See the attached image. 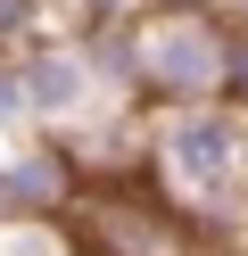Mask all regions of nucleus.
I'll return each instance as SVG.
<instances>
[{
	"instance_id": "1",
	"label": "nucleus",
	"mask_w": 248,
	"mask_h": 256,
	"mask_svg": "<svg viewBox=\"0 0 248 256\" xmlns=\"http://www.w3.org/2000/svg\"><path fill=\"white\" fill-rule=\"evenodd\" d=\"M141 182L190 223L198 240H240L248 232V190H240V108H157L141 116Z\"/></svg>"
},
{
	"instance_id": "2",
	"label": "nucleus",
	"mask_w": 248,
	"mask_h": 256,
	"mask_svg": "<svg viewBox=\"0 0 248 256\" xmlns=\"http://www.w3.org/2000/svg\"><path fill=\"white\" fill-rule=\"evenodd\" d=\"M223 74H231V25L223 17H141V83H132L141 116L223 100Z\"/></svg>"
},
{
	"instance_id": "3",
	"label": "nucleus",
	"mask_w": 248,
	"mask_h": 256,
	"mask_svg": "<svg viewBox=\"0 0 248 256\" xmlns=\"http://www.w3.org/2000/svg\"><path fill=\"white\" fill-rule=\"evenodd\" d=\"M0 198H9V223H75L91 198V166L66 132L0 140Z\"/></svg>"
},
{
	"instance_id": "4",
	"label": "nucleus",
	"mask_w": 248,
	"mask_h": 256,
	"mask_svg": "<svg viewBox=\"0 0 248 256\" xmlns=\"http://www.w3.org/2000/svg\"><path fill=\"white\" fill-rule=\"evenodd\" d=\"M17 74H25V100H33V132H66L75 140V132H91V124L116 108L66 25L42 34V42H25V50H17Z\"/></svg>"
},
{
	"instance_id": "5",
	"label": "nucleus",
	"mask_w": 248,
	"mask_h": 256,
	"mask_svg": "<svg viewBox=\"0 0 248 256\" xmlns=\"http://www.w3.org/2000/svg\"><path fill=\"white\" fill-rule=\"evenodd\" d=\"M42 34H58V0H0V50H25Z\"/></svg>"
},
{
	"instance_id": "6",
	"label": "nucleus",
	"mask_w": 248,
	"mask_h": 256,
	"mask_svg": "<svg viewBox=\"0 0 248 256\" xmlns=\"http://www.w3.org/2000/svg\"><path fill=\"white\" fill-rule=\"evenodd\" d=\"M25 132H33V100L17 74V50H0V140H25Z\"/></svg>"
},
{
	"instance_id": "7",
	"label": "nucleus",
	"mask_w": 248,
	"mask_h": 256,
	"mask_svg": "<svg viewBox=\"0 0 248 256\" xmlns=\"http://www.w3.org/2000/svg\"><path fill=\"white\" fill-rule=\"evenodd\" d=\"M141 8L149 0H58V25H75V34L83 25H132Z\"/></svg>"
},
{
	"instance_id": "8",
	"label": "nucleus",
	"mask_w": 248,
	"mask_h": 256,
	"mask_svg": "<svg viewBox=\"0 0 248 256\" xmlns=\"http://www.w3.org/2000/svg\"><path fill=\"white\" fill-rule=\"evenodd\" d=\"M223 100L248 116V34H240V25H231V74H223Z\"/></svg>"
},
{
	"instance_id": "9",
	"label": "nucleus",
	"mask_w": 248,
	"mask_h": 256,
	"mask_svg": "<svg viewBox=\"0 0 248 256\" xmlns=\"http://www.w3.org/2000/svg\"><path fill=\"white\" fill-rule=\"evenodd\" d=\"M141 17H223V0H149Z\"/></svg>"
},
{
	"instance_id": "10",
	"label": "nucleus",
	"mask_w": 248,
	"mask_h": 256,
	"mask_svg": "<svg viewBox=\"0 0 248 256\" xmlns=\"http://www.w3.org/2000/svg\"><path fill=\"white\" fill-rule=\"evenodd\" d=\"M223 25H240V34H248V0H223Z\"/></svg>"
},
{
	"instance_id": "11",
	"label": "nucleus",
	"mask_w": 248,
	"mask_h": 256,
	"mask_svg": "<svg viewBox=\"0 0 248 256\" xmlns=\"http://www.w3.org/2000/svg\"><path fill=\"white\" fill-rule=\"evenodd\" d=\"M240 190H248V116H240Z\"/></svg>"
}]
</instances>
